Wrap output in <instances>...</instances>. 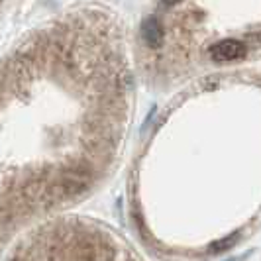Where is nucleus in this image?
I'll return each mask as SVG.
<instances>
[{"label":"nucleus","mask_w":261,"mask_h":261,"mask_svg":"<svg viewBox=\"0 0 261 261\" xmlns=\"http://www.w3.org/2000/svg\"><path fill=\"white\" fill-rule=\"evenodd\" d=\"M212 59L214 61H234V59H240L246 55V45L240 41V39H222L218 41L216 45H212Z\"/></svg>","instance_id":"obj_1"},{"label":"nucleus","mask_w":261,"mask_h":261,"mask_svg":"<svg viewBox=\"0 0 261 261\" xmlns=\"http://www.w3.org/2000/svg\"><path fill=\"white\" fill-rule=\"evenodd\" d=\"M142 38L149 47H159L163 43V28L157 18H145L142 24Z\"/></svg>","instance_id":"obj_2"},{"label":"nucleus","mask_w":261,"mask_h":261,"mask_svg":"<svg viewBox=\"0 0 261 261\" xmlns=\"http://www.w3.org/2000/svg\"><path fill=\"white\" fill-rule=\"evenodd\" d=\"M234 242H236V236H232V238H226V240H222V242H216V244L212 246V251H224L228 246H232Z\"/></svg>","instance_id":"obj_3"},{"label":"nucleus","mask_w":261,"mask_h":261,"mask_svg":"<svg viewBox=\"0 0 261 261\" xmlns=\"http://www.w3.org/2000/svg\"><path fill=\"white\" fill-rule=\"evenodd\" d=\"M161 2H163L165 6H175V4H177V2H181V0H161Z\"/></svg>","instance_id":"obj_4"}]
</instances>
